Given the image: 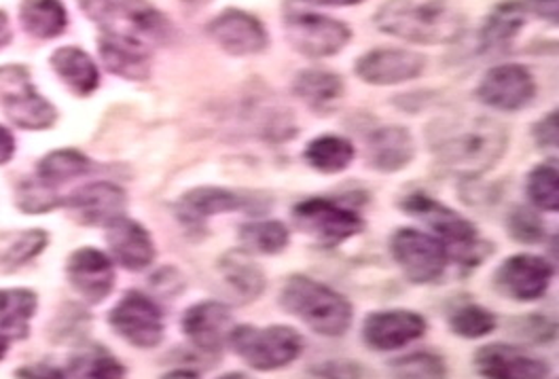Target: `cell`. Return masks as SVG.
<instances>
[{"label":"cell","instance_id":"277c9868","mask_svg":"<svg viewBox=\"0 0 559 379\" xmlns=\"http://www.w3.org/2000/svg\"><path fill=\"white\" fill-rule=\"evenodd\" d=\"M401 210L426 223L437 234V238L445 244L450 261L454 259L464 270H473L486 263L493 252L491 244L479 238L477 227L466 216L421 191L405 196L401 200Z\"/></svg>","mask_w":559,"mask_h":379},{"label":"cell","instance_id":"836d02e7","mask_svg":"<svg viewBox=\"0 0 559 379\" xmlns=\"http://www.w3.org/2000/svg\"><path fill=\"white\" fill-rule=\"evenodd\" d=\"M525 191L532 206L545 212L559 210V173L556 164H540L527 174Z\"/></svg>","mask_w":559,"mask_h":379},{"label":"cell","instance_id":"f35d334b","mask_svg":"<svg viewBox=\"0 0 559 379\" xmlns=\"http://www.w3.org/2000/svg\"><path fill=\"white\" fill-rule=\"evenodd\" d=\"M507 232L515 241L538 244L545 236V223L532 208H513L507 216Z\"/></svg>","mask_w":559,"mask_h":379},{"label":"cell","instance_id":"d6986e66","mask_svg":"<svg viewBox=\"0 0 559 379\" xmlns=\"http://www.w3.org/2000/svg\"><path fill=\"white\" fill-rule=\"evenodd\" d=\"M70 286L92 306L103 304L115 288L112 259L98 248H79L69 257Z\"/></svg>","mask_w":559,"mask_h":379},{"label":"cell","instance_id":"30bf717a","mask_svg":"<svg viewBox=\"0 0 559 379\" xmlns=\"http://www.w3.org/2000/svg\"><path fill=\"white\" fill-rule=\"evenodd\" d=\"M295 225L324 246H337L365 232V218L326 198H310L293 208Z\"/></svg>","mask_w":559,"mask_h":379},{"label":"cell","instance_id":"74e56055","mask_svg":"<svg viewBox=\"0 0 559 379\" xmlns=\"http://www.w3.org/2000/svg\"><path fill=\"white\" fill-rule=\"evenodd\" d=\"M511 335L530 345H549L558 337V327L543 313H527L511 320Z\"/></svg>","mask_w":559,"mask_h":379},{"label":"cell","instance_id":"ffe728a7","mask_svg":"<svg viewBox=\"0 0 559 379\" xmlns=\"http://www.w3.org/2000/svg\"><path fill=\"white\" fill-rule=\"evenodd\" d=\"M106 241L112 259L130 272H144L157 254L148 229L128 216H119L106 225Z\"/></svg>","mask_w":559,"mask_h":379},{"label":"cell","instance_id":"681fc988","mask_svg":"<svg viewBox=\"0 0 559 379\" xmlns=\"http://www.w3.org/2000/svg\"><path fill=\"white\" fill-rule=\"evenodd\" d=\"M162 379H200V376L191 369H175L170 374H166Z\"/></svg>","mask_w":559,"mask_h":379},{"label":"cell","instance_id":"d590c367","mask_svg":"<svg viewBox=\"0 0 559 379\" xmlns=\"http://www.w3.org/2000/svg\"><path fill=\"white\" fill-rule=\"evenodd\" d=\"M70 374L74 379H123L128 369L103 347H94L74 358Z\"/></svg>","mask_w":559,"mask_h":379},{"label":"cell","instance_id":"7dc6e473","mask_svg":"<svg viewBox=\"0 0 559 379\" xmlns=\"http://www.w3.org/2000/svg\"><path fill=\"white\" fill-rule=\"evenodd\" d=\"M9 40H11V26H9L7 15L0 11V49L7 47Z\"/></svg>","mask_w":559,"mask_h":379},{"label":"cell","instance_id":"4fadbf2b","mask_svg":"<svg viewBox=\"0 0 559 379\" xmlns=\"http://www.w3.org/2000/svg\"><path fill=\"white\" fill-rule=\"evenodd\" d=\"M209 36L229 56L245 58L261 54L270 47L265 24L252 13L229 7L223 9L209 24Z\"/></svg>","mask_w":559,"mask_h":379},{"label":"cell","instance_id":"c3c4849f","mask_svg":"<svg viewBox=\"0 0 559 379\" xmlns=\"http://www.w3.org/2000/svg\"><path fill=\"white\" fill-rule=\"evenodd\" d=\"M301 2H310V4H320V7H354L362 0H301Z\"/></svg>","mask_w":559,"mask_h":379},{"label":"cell","instance_id":"484cf974","mask_svg":"<svg viewBox=\"0 0 559 379\" xmlns=\"http://www.w3.org/2000/svg\"><path fill=\"white\" fill-rule=\"evenodd\" d=\"M525 13L522 0H502L498 2L479 33L481 54H507L513 40L524 31Z\"/></svg>","mask_w":559,"mask_h":379},{"label":"cell","instance_id":"4316f807","mask_svg":"<svg viewBox=\"0 0 559 379\" xmlns=\"http://www.w3.org/2000/svg\"><path fill=\"white\" fill-rule=\"evenodd\" d=\"M51 67L76 96H92L100 85V72L96 62L79 47H60L58 51H53Z\"/></svg>","mask_w":559,"mask_h":379},{"label":"cell","instance_id":"2e32d148","mask_svg":"<svg viewBox=\"0 0 559 379\" xmlns=\"http://www.w3.org/2000/svg\"><path fill=\"white\" fill-rule=\"evenodd\" d=\"M426 58L416 51L401 47H378L360 56L354 64V72L369 85H403L421 76Z\"/></svg>","mask_w":559,"mask_h":379},{"label":"cell","instance_id":"8fae6325","mask_svg":"<svg viewBox=\"0 0 559 379\" xmlns=\"http://www.w3.org/2000/svg\"><path fill=\"white\" fill-rule=\"evenodd\" d=\"M265 198L259 193H245L225 187H198L187 191L178 204L176 214L187 227H202L212 216L229 214V212H250L259 214L267 210Z\"/></svg>","mask_w":559,"mask_h":379},{"label":"cell","instance_id":"f1b7e54d","mask_svg":"<svg viewBox=\"0 0 559 379\" xmlns=\"http://www.w3.org/2000/svg\"><path fill=\"white\" fill-rule=\"evenodd\" d=\"M20 22L28 35L47 40L67 31L69 13L62 0H22Z\"/></svg>","mask_w":559,"mask_h":379},{"label":"cell","instance_id":"5bb4252c","mask_svg":"<svg viewBox=\"0 0 559 379\" xmlns=\"http://www.w3.org/2000/svg\"><path fill=\"white\" fill-rule=\"evenodd\" d=\"M477 100L496 110H522L536 96L534 74L524 64H498L489 69L479 85Z\"/></svg>","mask_w":559,"mask_h":379},{"label":"cell","instance_id":"e575fe53","mask_svg":"<svg viewBox=\"0 0 559 379\" xmlns=\"http://www.w3.org/2000/svg\"><path fill=\"white\" fill-rule=\"evenodd\" d=\"M392 379H448V365L441 356L430 352H416L394 358L390 363Z\"/></svg>","mask_w":559,"mask_h":379},{"label":"cell","instance_id":"e0dca14e","mask_svg":"<svg viewBox=\"0 0 559 379\" xmlns=\"http://www.w3.org/2000/svg\"><path fill=\"white\" fill-rule=\"evenodd\" d=\"M426 333V320L418 311H371L362 322V342L373 352H394Z\"/></svg>","mask_w":559,"mask_h":379},{"label":"cell","instance_id":"5b68a950","mask_svg":"<svg viewBox=\"0 0 559 379\" xmlns=\"http://www.w3.org/2000/svg\"><path fill=\"white\" fill-rule=\"evenodd\" d=\"M227 345L252 371L272 374L293 365L306 350V337L288 324H238L231 329Z\"/></svg>","mask_w":559,"mask_h":379},{"label":"cell","instance_id":"7402d4cb","mask_svg":"<svg viewBox=\"0 0 559 379\" xmlns=\"http://www.w3.org/2000/svg\"><path fill=\"white\" fill-rule=\"evenodd\" d=\"M365 157L376 173H401L416 157V140L407 128L382 126L367 137Z\"/></svg>","mask_w":559,"mask_h":379},{"label":"cell","instance_id":"ee69618b","mask_svg":"<svg viewBox=\"0 0 559 379\" xmlns=\"http://www.w3.org/2000/svg\"><path fill=\"white\" fill-rule=\"evenodd\" d=\"M522 4L527 15H534L549 24H558V0H522Z\"/></svg>","mask_w":559,"mask_h":379},{"label":"cell","instance_id":"d4e9b609","mask_svg":"<svg viewBox=\"0 0 559 379\" xmlns=\"http://www.w3.org/2000/svg\"><path fill=\"white\" fill-rule=\"evenodd\" d=\"M293 94L316 115H331L346 96V83L331 70H301L293 79Z\"/></svg>","mask_w":559,"mask_h":379},{"label":"cell","instance_id":"f907efd6","mask_svg":"<svg viewBox=\"0 0 559 379\" xmlns=\"http://www.w3.org/2000/svg\"><path fill=\"white\" fill-rule=\"evenodd\" d=\"M7 352H9V340L0 333V360L7 356Z\"/></svg>","mask_w":559,"mask_h":379},{"label":"cell","instance_id":"1f68e13d","mask_svg":"<svg viewBox=\"0 0 559 379\" xmlns=\"http://www.w3.org/2000/svg\"><path fill=\"white\" fill-rule=\"evenodd\" d=\"M450 331L462 340H484L498 329V316L479 304L457 306L448 318Z\"/></svg>","mask_w":559,"mask_h":379},{"label":"cell","instance_id":"cb8c5ba5","mask_svg":"<svg viewBox=\"0 0 559 379\" xmlns=\"http://www.w3.org/2000/svg\"><path fill=\"white\" fill-rule=\"evenodd\" d=\"M218 274L238 304H254L267 288V277L259 263L240 248L225 252L218 259Z\"/></svg>","mask_w":559,"mask_h":379},{"label":"cell","instance_id":"9a60e30c","mask_svg":"<svg viewBox=\"0 0 559 379\" xmlns=\"http://www.w3.org/2000/svg\"><path fill=\"white\" fill-rule=\"evenodd\" d=\"M234 329V313L221 301H198L182 311L180 331L198 352L218 356Z\"/></svg>","mask_w":559,"mask_h":379},{"label":"cell","instance_id":"8992f818","mask_svg":"<svg viewBox=\"0 0 559 379\" xmlns=\"http://www.w3.org/2000/svg\"><path fill=\"white\" fill-rule=\"evenodd\" d=\"M0 106L11 123L22 130H47L56 123L53 104L36 92L26 67H0Z\"/></svg>","mask_w":559,"mask_h":379},{"label":"cell","instance_id":"4dcf8cb0","mask_svg":"<svg viewBox=\"0 0 559 379\" xmlns=\"http://www.w3.org/2000/svg\"><path fill=\"white\" fill-rule=\"evenodd\" d=\"M90 170V159L74 149H60L53 151L49 155H45L38 164V173L36 178L49 187V189H58L60 185L69 182L72 178H79Z\"/></svg>","mask_w":559,"mask_h":379},{"label":"cell","instance_id":"52a82bcc","mask_svg":"<svg viewBox=\"0 0 559 379\" xmlns=\"http://www.w3.org/2000/svg\"><path fill=\"white\" fill-rule=\"evenodd\" d=\"M284 35L306 58H331L352 40V28L342 20L297 9L284 13Z\"/></svg>","mask_w":559,"mask_h":379},{"label":"cell","instance_id":"ac0fdd59","mask_svg":"<svg viewBox=\"0 0 559 379\" xmlns=\"http://www.w3.org/2000/svg\"><path fill=\"white\" fill-rule=\"evenodd\" d=\"M473 365L484 379H545L549 376V365L513 344L481 345Z\"/></svg>","mask_w":559,"mask_h":379},{"label":"cell","instance_id":"7bdbcfd3","mask_svg":"<svg viewBox=\"0 0 559 379\" xmlns=\"http://www.w3.org/2000/svg\"><path fill=\"white\" fill-rule=\"evenodd\" d=\"M532 137L536 140V144L545 151H556L558 149V110L547 112L540 121L534 123L532 128Z\"/></svg>","mask_w":559,"mask_h":379},{"label":"cell","instance_id":"f6af8a7d","mask_svg":"<svg viewBox=\"0 0 559 379\" xmlns=\"http://www.w3.org/2000/svg\"><path fill=\"white\" fill-rule=\"evenodd\" d=\"M15 379H67V374L53 365L38 363L15 371Z\"/></svg>","mask_w":559,"mask_h":379},{"label":"cell","instance_id":"7a4b0ae2","mask_svg":"<svg viewBox=\"0 0 559 379\" xmlns=\"http://www.w3.org/2000/svg\"><path fill=\"white\" fill-rule=\"evenodd\" d=\"M464 22L454 0H385L373 17L378 31L416 45L455 43Z\"/></svg>","mask_w":559,"mask_h":379},{"label":"cell","instance_id":"8d00e7d4","mask_svg":"<svg viewBox=\"0 0 559 379\" xmlns=\"http://www.w3.org/2000/svg\"><path fill=\"white\" fill-rule=\"evenodd\" d=\"M47 246V234L40 229H31L9 241V246L0 252V268L4 272H15L31 263L40 250Z\"/></svg>","mask_w":559,"mask_h":379},{"label":"cell","instance_id":"816d5d0a","mask_svg":"<svg viewBox=\"0 0 559 379\" xmlns=\"http://www.w3.org/2000/svg\"><path fill=\"white\" fill-rule=\"evenodd\" d=\"M185 2V7H189V9H200V7H204L209 0H182Z\"/></svg>","mask_w":559,"mask_h":379},{"label":"cell","instance_id":"60d3db41","mask_svg":"<svg viewBox=\"0 0 559 379\" xmlns=\"http://www.w3.org/2000/svg\"><path fill=\"white\" fill-rule=\"evenodd\" d=\"M316 379H365V369L356 360L335 358L324 360L310 369Z\"/></svg>","mask_w":559,"mask_h":379},{"label":"cell","instance_id":"6da1fadb","mask_svg":"<svg viewBox=\"0 0 559 379\" xmlns=\"http://www.w3.org/2000/svg\"><path fill=\"white\" fill-rule=\"evenodd\" d=\"M428 146L445 173L473 180L504 157L509 134L489 117H450L428 128Z\"/></svg>","mask_w":559,"mask_h":379},{"label":"cell","instance_id":"bcb514c9","mask_svg":"<svg viewBox=\"0 0 559 379\" xmlns=\"http://www.w3.org/2000/svg\"><path fill=\"white\" fill-rule=\"evenodd\" d=\"M13 153H15V140L7 128L0 126V166L7 164L13 157Z\"/></svg>","mask_w":559,"mask_h":379},{"label":"cell","instance_id":"ab89813d","mask_svg":"<svg viewBox=\"0 0 559 379\" xmlns=\"http://www.w3.org/2000/svg\"><path fill=\"white\" fill-rule=\"evenodd\" d=\"M20 206L24 212H47L51 208L62 206V200L53 189L45 187L38 178L26 180L20 189Z\"/></svg>","mask_w":559,"mask_h":379},{"label":"cell","instance_id":"603a6c76","mask_svg":"<svg viewBox=\"0 0 559 379\" xmlns=\"http://www.w3.org/2000/svg\"><path fill=\"white\" fill-rule=\"evenodd\" d=\"M98 51L106 70L128 81H146L151 76L153 49L130 36L106 35L98 38Z\"/></svg>","mask_w":559,"mask_h":379},{"label":"cell","instance_id":"f546056e","mask_svg":"<svg viewBox=\"0 0 559 379\" xmlns=\"http://www.w3.org/2000/svg\"><path fill=\"white\" fill-rule=\"evenodd\" d=\"M356 157V149L340 134H322L310 140L304 149L306 164L320 174H340L348 170Z\"/></svg>","mask_w":559,"mask_h":379},{"label":"cell","instance_id":"b9f144b4","mask_svg":"<svg viewBox=\"0 0 559 379\" xmlns=\"http://www.w3.org/2000/svg\"><path fill=\"white\" fill-rule=\"evenodd\" d=\"M81 11L98 26L105 28L106 24L119 13L126 0H76Z\"/></svg>","mask_w":559,"mask_h":379},{"label":"cell","instance_id":"44dd1931","mask_svg":"<svg viewBox=\"0 0 559 379\" xmlns=\"http://www.w3.org/2000/svg\"><path fill=\"white\" fill-rule=\"evenodd\" d=\"M62 206H69L74 216L92 227H106L115 218L123 216L128 206V196L121 187L112 182H92L76 189L64 200Z\"/></svg>","mask_w":559,"mask_h":379},{"label":"cell","instance_id":"f5cc1de1","mask_svg":"<svg viewBox=\"0 0 559 379\" xmlns=\"http://www.w3.org/2000/svg\"><path fill=\"white\" fill-rule=\"evenodd\" d=\"M218 379H252L250 376H246L242 371H231V374H225V376H221Z\"/></svg>","mask_w":559,"mask_h":379},{"label":"cell","instance_id":"ba28073f","mask_svg":"<svg viewBox=\"0 0 559 379\" xmlns=\"http://www.w3.org/2000/svg\"><path fill=\"white\" fill-rule=\"evenodd\" d=\"M390 252L403 276L414 284H430L445 274L450 252L445 244L418 229H399L390 240Z\"/></svg>","mask_w":559,"mask_h":379},{"label":"cell","instance_id":"3957f363","mask_svg":"<svg viewBox=\"0 0 559 379\" xmlns=\"http://www.w3.org/2000/svg\"><path fill=\"white\" fill-rule=\"evenodd\" d=\"M278 301L282 310L322 337H344L354 322V306L348 297L304 274L284 280Z\"/></svg>","mask_w":559,"mask_h":379},{"label":"cell","instance_id":"9c48e42d","mask_svg":"<svg viewBox=\"0 0 559 379\" xmlns=\"http://www.w3.org/2000/svg\"><path fill=\"white\" fill-rule=\"evenodd\" d=\"M110 329L139 350H153L166 337V320L162 308L144 293L130 291L108 311Z\"/></svg>","mask_w":559,"mask_h":379},{"label":"cell","instance_id":"83f0119b","mask_svg":"<svg viewBox=\"0 0 559 379\" xmlns=\"http://www.w3.org/2000/svg\"><path fill=\"white\" fill-rule=\"evenodd\" d=\"M38 297L31 288H0V333L7 340H26Z\"/></svg>","mask_w":559,"mask_h":379},{"label":"cell","instance_id":"d6a6232c","mask_svg":"<svg viewBox=\"0 0 559 379\" xmlns=\"http://www.w3.org/2000/svg\"><path fill=\"white\" fill-rule=\"evenodd\" d=\"M240 241L257 254H280L290 244V232L280 221H257L240 227Z\"/></svg>","mask_w":559,"mask_h":379},{"label":"cell","instance_id":"7c38bea8","mask_svg":"<svg viewBox=\"0 0 559 379\" xmlns=\"http://www.w3.org/2000/svg\"><path fill=\"white\" fill-rule=\"evenodd\" d=\"M554 265L536 254H513L493 272V288L520 304H532L545 297L554 280Z\"/></svg>","mask_w":559,"mask_h":379}]
</instances>
